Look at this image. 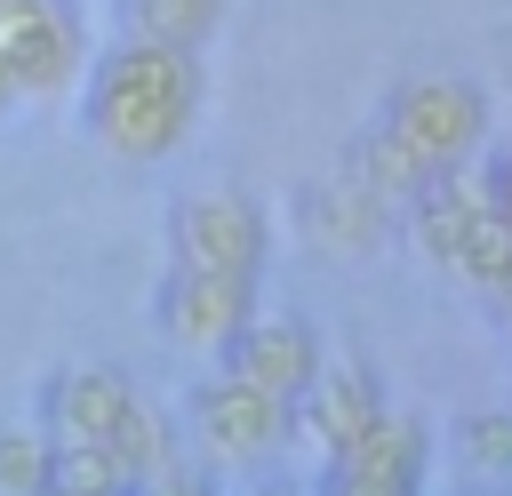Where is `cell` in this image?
Segmentation results:
<instances>
[{
  "mask_svg": "<svg viewBox=\"0 0 512 496\" xmlns=\"http://www.w3.org/2000/svg\"><path fill=\"white\" fill-rule=\"evenodd\" d=\"M208 104L200 48H160V40H112L80 64V120L112 160H168Z\"/></svg>",
  "mask_w": 512,
  "mask_h": 496,
  "instance_id": "1",
  "label": "cell"
},
{
  "mask_svg": "<svg viewBox=\"0 0 512 496\" xmlns=\"http://www.w3.org/2000/svg\"><path fill=\"white\" fill-rule=\"evenodd\" d=\"M40 440L48 448H104L128 480H144L152 464L176 456L168 416L120 376V368H64L40 392Z\"/></svg>",
  "mask_w": 512,
  "mask_h": 496,
  "instance_id": "2",
  "label": "cell"
},
{
  "mask_svg": "<svg viewBox=\"0 0 512 496\" xmlns=\"http://www.w3.org/2000/svg\"><path fill=\"white\" fill-rule=\"evenodd\" d=\"M376 136L400 144L424 176L464 168V160L480 152V136H488V96H480L472 80H456V72H416V80H400V88L384 96Z\"/></svg>",
  "mask_w": 512,
  "mask_h": 496,
  "instance_id": "3",
  "label": "cell"
},
{
  "mask_svg": "<svg viewBox=\"0 0 512 496\" xmlns=\"http://www.w3.org/2000/svg\"><path fill=\"white\" fill-rule=\"evenodd\" d=\"M168 256L192 272H232V280H264L272 256V224L248 192H184L168 208Z\"/></svg>",
  "mask_w": 512,
  "mask_h": 496,
  "instance_id": "4",
  "label": "cell"
},
{
  "mask_svg": "<svg viewBox=\"0 0 512 496\" xmlns=\"http://www.w3.org/2000/svg\"><path fill=\"white\" fill-rule=\"evenodd\" d=\"M88 64V24L72 0H0V88L56 96Z\"/></svg>",
  "mask_w": 512,
  "mask_h": 496,
  "instance_id": "5",
  "label": "cell"
},
{
  "mask_svg": "<svg viewBox=\"0 0 512 496\" xmlns=\"http://www.w3.org/2000/svg\"><path fill=\"white\" fill-rule=\"evenodd\" d=\"M152 320L176 352H224L240 320H256V280H232V272H192V264H168L160 296H152Z\"/></svg>",
  "mask_w": 512,
  "mask_h": 496,
  "instance_id": "6",
  "label": "cell"
},
{
  "mask_svg": "<svg viewBox=\"0 0 512 496\" xmlns=\"http://www.w3.org/2000/svg\"><path fill=\"white\" fill-rule=\"evenodd\" d=\"M424 456H432L424 424L384 408V416H376L344 456H328L320 496H424Z\"/></svg>",
  "mask_w": 512,
  "mask_h": 496,
  "instance_id": "7",
  "label": "cell"
},
{
  "mask_svg": "<svg viewBox=\"0 0 512 496\" xmlns=\"http://www.w3.org/2000/svg\"><path fill=\"white\" fill-rule=\"evenodd\" d=\"M384 416V384L360 368V360H344V368H320L296 400H288V432L328 464V456H344L368 424Z\"/></svg>",
  "mask_w": 512,
  "mask_h": 496,
  "instance_id": "8",
  "label": "cell"
},
{
  "mask_svg": "<svg viewBox=\"0 0 512 496\" xmlns=\"http://www.w3.org/2000/svg\"><path fill=\"white\" fill-rule=\"evenodd\" d=\"M216 360H224V376H240V384H256L272 400H296L320 376V336H312V320L272 312V320H240Z\"/></svg>",
  "mask_w": 512,
  "mask_h": 496,
  "instance_id": "9",
  "label": "cell"
},
{
  "mask_svg": "<svg viewBox=\"0 0 512 496\" xmlns=\"http://www.w3.org/2000/svg\"><path fill=\"white\" fill-rule=\"evenodd\" d=\"M192 432L216 456H264L272 440H288V400H272V392L216 368L208 384H192Z\"/></svg>",
  "mask_w": 512,
  "mask_h": 496,
  "instance_id": "10",
  "label": "cell"
},
{
  "mask_svg": "<svg viewBox=\"0 0 512 496\" xmlns=\"http://www.w3.org/2000/svg\"><path fill=\"white\" fill-rule=\"evenodd\" d=\"M296 216H304V232H312V240H328V248H376V240L392 232V208H384V200H368L352 176L304 184V192H296Z\"/></svg>",
  "mask_w": 512,
  "mask_h": 496,
  "instance_id": "11",
  "label": "cell"
},
{
  "mask_svg": "<svg viewBox=\"0 0 512 496\" xmlns=\"http://www.w3.org/2000/svg\"><path fill=\"white\" fill-rule=\"evenodd\" d=\"M216 24H224V0H120V32H128V40L208 48Z\"/></svg>",
  "mask_w": 512,
  "mask_h": 496,
  "instance_id": "12",
  "label": "cell"
},
{
  "mask_svg": "<svg viewBox=\"0 0 512 496\" xmlns=\"http://www.w3.org/2000/svg\"><path fill=\"white\" fill-rule=\"evenodd\" d=\"M40 496H128V472H120L104 448H48Z\"/></svg>",
  "mask_w": 512,
  "mask_h": 496,
  "instance_id": "13",
  "label": "cell"
},
{
  "mask_svg": "<svg viewBox=\"0 0 512 496\" xmlns=\"http://www.w3.org/2000/svg\"><path fill=\"white\" fill-rule=\"evenodd\" d=\"M40 480H48V440L0 424V496H40Z\"/></svg>",
  "mask_w": 512,
  "mask_h": 496,
  "instance_id": "14",
  "label": "cell"
},
{
  "mask_svg": "<svg viewBox=\"0 0 512 496\" xmlns=\"http://www.w3.org/2000/svg\"><path fill=\"white\" fill-rule=\"evenodd\" d=\"M464 456H472L480 472H512V408H496V416H464Z\"/></svg>",
  "mask_w": 512,
  "mask_h": 496,
  "instance_id": "15",
  "label": "cell"
},
{
  "mask_svg": "<svg viewBox=\"0 0 512 496\" xmlns=\"http://www.w3.org/2000/svg\"><path fill=\"white\" fill-rule=\"evenodd\" d=\"M128 496H216V480H208V472H192V464H176V456H168V464H152V472H144V480H128Z\"/></svg>",
  "mask_w": 512,
  "mask_h": 496,
  "instance_id": "16",
  "label": "cell"
},
{
  "mask_svg": "<svg viewBox=\"0 0 512 496\" xmlns=\"http://www.w3.org/2000/svg\"><path fill=\"white\" fill-rule=\"evenodd\" d=\"M480 184H488V208H496V216H504V224H512V152H496V160H488V176H480Z\"/></svg>",
  "mask_w": 512,
  "mask_h": 496,
  "instance_id": "17",
  "label": "cell"
},
{
  "mask_svg": "<svg viewBox=\"0 0 512 496\" xmlns=\"http://www.w3.org/2000/svg\"><path fill=\"white\" fill-rule=\"evenodd\" d=\"M8 104H16V96H8V88H0V112H8Z\"/></svg>",
  "mask_w": 512,
  "mask_h": 496,
  "instance_id": "18",
  "label": "cell"
},
{
  "mask_svg": "<svg viewBox=\"0 0 512 496\" xmlns=\"http://www.w3.org/2000/svg\"><path fill=\"white\" fill-rule=\"evenodd\" d=\"M256 496H288V488H256Z\"/></svg>",
  "mask_w": 512,
  "mask_h": 496,
  "instance_id": "19",
  "label": "cell"
},
{
  "mask_svg": "<svg viewBox=\"0 0 512 496\" xmlns=\"http://www.w3.org/2000/svg\"><path fill=\"white\" fill-rule=\"evenodd\" d=\"M504 320H512V304H504Z\"/></svg>",
  "mask_w": 512,
  "mask_h": 496,
  "instance_id": "20",
  "label": "cell"
}]
</instances>
